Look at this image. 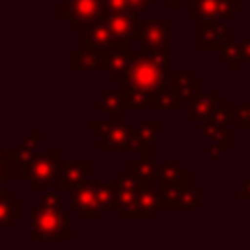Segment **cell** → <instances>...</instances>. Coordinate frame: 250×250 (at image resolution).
<instances>
[{
	"mask_svg": "<svg viewBox=\"0 0 250 250\" xmlns=\"http://www.w3.org/2000/svg\"><path fill=\"white\" fill-rule=\"evenodd\" d=\"M66 233V220L55 211H46L42 208L40 213H35L33 217V235L40 239L55 237L57 233Z\"/></svg>",
	"mask_w": 250,
	"mask_h": 250,
	"instance_id": "cell-1",
	"label": "cell"
},
{
	"mask_svg": "<svg viewBox=\"0 0 250 250\" xmlns=\"http://www.w3.org/2000/svg\"><path fill=\"white\" fill-rule=\"evenodd\" d=\"M158 79H160V75L154 64H149V62H138L136 64V68H134V82L138 83V88H151L158 83Z\"/></svg>",
	"mask_w": 250,
	"mask_h": 250,
	"instance_id": "cell-2",
	"label": "cell"
},
{
	"mask_svg": "<svg viewBox=\"0 0 250 250\" xmlns=\"http://www.w3.org/2000/svg\"><path fill=\"white\" fill-rule=\"evenodd\" d=\"M97 9H99L97 0H75L73 18H70V20H75V24H79V22H90L92 18L97 16Z\"/></svg>",
	"mask_w": 250,
	"mask_h": 250,
	"instance_id": "cell-3",
	"label": "cell"
},
{
	"mask_svg": "<svg viewBox=\"0 0 250 250\" xmlns=\"http://www.w3.org/2000/svg\"><path fill=\"white\" fill-rule=\"evenodd\" d=\"M9 207H11V202H9L7 198L0 200V224H9V222L16 217L11 211H9Z\"/></svg>",
	"mask_w": 250,
	"mask_h": 250,
	"instance_id": "cell-4",
	"label": "cell"
},
{
	"mask_svg": "<svg viewBox=\"0 0 250 250\" xmlns=\"http://www.w3.org/2000/svg\"><path fill=\"white\" fill-rule=\"evenodd\" d=\"M127 24H129V22H127V18H125V16H114L112 22H108L110 31H114V33H125Z\"/></svg>",
	"mask_w": 250,
	"mask_h": 250,
	"instance_id": "cell-5",
	"label": "cell"
}]
</instances>
